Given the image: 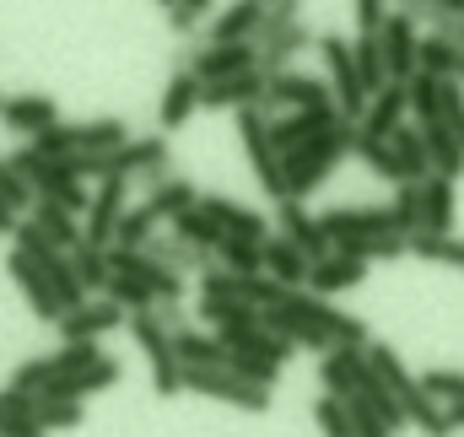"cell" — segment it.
<instances>
[{
    "instance_id": "cell-1",
    "label": "cell",
    "mask_w": 464,
    "mask_h": 437,
    "mask_svg": "<svg viewBox=\"0 0 464 437\" xmlns=\"http://www.w3.org/2000/svg\"><path fill=\"white\" fill-rule=\"evenodd\" d=\"M367 367L378 373V384L400 400V411H405V422L416 427V432H427V437H449L454 432V422H449V411L421 389V378L400 362V351L394 345H383V340H367Z\"/></svg>"
},
{
    "instance_id": "cell-2",
    "label": "cell",
    "mask_w": 464,
    "mask_h": 437,
    "mask_svg": "<svg viewBox=\"0 0 464 437\" xmlns=\"http://www.w3.org/2000/svg\"><path fill=\"white\" fill-rule=\"evenodd\" d=\"M351 141H356V124H335L330 135H319V141H308V146H297V151H286L281 157V173H286V200H308L330 173H335V162L351 157Z\"/></svg>"
},
{
    "instance_id": "cell-3",
    "label": "cell",
    "mask_w": 464,
    "mask_h": 437,
    "mask_svg": "<svg viewBox=\"0 0 464 437\" xmlns=\"http://www.w3.org/2000/svg\"><path fill=\"white\" fill-rule=\"evenodd\" d=\"M11 238H16V254H27V259L38 265V276L49 281V292L60 297V308H65V314L87 303V286H82V276H76V265H71V254H65V248H54V243H49V238H44L27 217L11 227ZM65 314H60V319H65Z\"/></svg>"
},
{
    "instance_id": "cell-4",
    "label": "cell",
    "mask_w": 464,
    "mask_h": 437,
    "mask_svg": "<svg viewBox=\"0 0 464 437\" xmlns=\"http://www.w3.org/2000/svg\"><path fill=\"white\" fill-rule=\"evenodd\" d=\"M130 335H135V345H140V356H146V367H151V389H157L162 400L179 394V389H184V362H179V345H173L168 325H162L157 314H130Z\"/></svg>"
},
{
    "instance_id": "cell-5",
    "label": "cell",
    "mask_w": 464,
    "mask_h": 437,
    "mask_svg": "<svg viewBox=\"0 0 464 437\" xmlns=\"http://www.w3.org/2000/svg\"><path fill=\"white\" fill-rule=\"evenodd\" d=\"M237 141H243V157H248L259 189L281 206V200H286V173H281V151H276V141H270V119L259 109H237Z\"/></svg>"
},
{
    "instance_id": "cell-6",
    "label": "cell",
    "mask_w": 464,
    "mask_h": 437,
    "mask_svg": "<svg viewBox=\"0 0 464 437\" xmlns=\"http://www.w3.org/2000/svg\"><path fill=\"white\" fill-rule=\"evenodd\" d=\"M319 54H324V65H330V92H335L341 119H346V124H362V113H367V87H362V76H356L351 38H341V33H319Z\"/></svg>"
},
{
    "instance_id": "cell-7",
    "label": "cell",
    "mask_w": 464,
    "mask_h": 437,
    "mask_svg": "<svg viewBox=\"0 0 464 437\" xmlns=\"http://www.w3.org/2000/svg\"><path fill=\"white\" fill-rule=\"evenodd\" d=\"M184 389H189V394H206V400H227V405L254 411V416L270 411V389L237 378L232 367H184Z\"/></svg>"
},
{
    "instance_id": "cell-8",
    "label": "cell",
    "mask_w": 464,
    "mask_h": 437,
    "mask_svg": "<svg viewBox=\"0 0 464 437\" xmlns=\"http://www.w3.org/2000/svg\"><path fill=\"white\" fill-rule=\"evenodd\" d=\"M200 297H222V303H248V308H276L281 297H286V286L281 281H270V276H237V270H222V265H211L206 276H200Z\"/></svg>"
},
{
    "instance_id": "cell-9",
    "label": "cell",
    "mask_w": 464,
    "mask_h": 437,
    "mask_svg": "<svg viewBox=\"0 0 464 437\" xmlns=\"http://www.w3.org/2000/svg\"><path fill=\"white\" fill-rule=\"evenodd\" d=\"M130 179H98V189H92V206H87V227H82V243H92V248H114V232H119V217L130 211Z\"/></svg>"
},
{
    "instance_id": "cell-10",
    "label": "cell",
    "mask_w": 464,
    "mask_h": 437,
    "mask_svg": "<svg viewBox=\"0 0 464 437\" xmlns=\"http://www.w3.org/2000/svg\"><path fill=\"white\" fill-rule=\"evenodd\" d=\"M324 103H335L330 82H319V76H303V71H281V76H270V82H265L259 113L270 119L276 109H324Z\"/></svg>"
},
{
    "instance_id": "cell-11",
    "label": "cell",
    "mask_w": 464,
    "mask_h": 437,
    "mask_svg": "<svg viewBox=\"0 0 464 437\" xmlns=\"http://www.w3.org/2000/svg\"><path fill=\"white\" fill-rule=\"evenodd\" d=\"M109 265H114L119 276H135V281H140L157 303H168V308L184 297V276H179V270H168V265H157V259H151V254H140V248H109Z\"/></svg>"
},
{
    "instance_id": "cell-12",
    "label": "cell",
    "mask_w": 464,
    "mask_h": 437,
    "mask_svg": "<svg viewBox=\"0 0 464 437\" xmlns=\"http://www.w3.org/2000/svg\"><path fill=\"white\" fill-rule=\"evenodd\" d=\"M335 124H346L335 103H324V109H292L286 119H270V141H276V151L286 157V151H297V146H308V141L330 135Z\"/></svg>"
},
{
    "instance_id": "cell-13",
    "label": "cell",
    "mask_w": 464,
    "mask_h": 437,
    "mask_svg": "<svg viewBox=\"0 0 464 437\" xmlns=\"http://www.w3.org/2000/svg\"><path fill=\"white\" fill-rule=\"evenodd\" d=\"M378 44H383V65H389V82H411V76L421 71V65H416V54H421V27H416L411 16L389 11V22H383Z\"/></svg>"
},
{
    "instance_id": "cell-14",
    "label": "cell",
    "mask_w": 464,
    "mask_h": 437,
    "mask_svg": "<svg viewBox=\"0 0 464 437\" xmlns=\"http://www.w3.org/2000/svg\"><path fill=\"white\" fill-rule=\"evenodd\" d=\"M367 378H372V367H367V345H330V351L319 356V384H324V394H335V400L356 394Z\"/></svg>"
},
{
    "instance_id": "cell-15",
    "label": "cell",
    "mask_w": 464,
    "mask_h": 437,
    "mask_svg": "<svg viewBox=\"0 0 464 437\" xmlns=\"http://www.w3.org/2000/svg\"><path fill=\"white\" fill-rule=\"evenodd\" d=\"M276 232H281L286 243H297L308 259H324V254L335 248V243H330V232L319 227V217H314L303 200H281V206H276Z\"/></svg>"
},
{
    "instance_id": "cell-16",
    "label": "cell",
    "mask_w": 464,
    "mask_h": 437,
    "mask_svg": "<svg viewBox=\"0 0 464 437\" xmlns=\"http://www.w3.org/2000/svg\"><path fill=\"white\" fill-rule=\"evenodd\" d=\"M130 325V314L109 303V297H87L82 308H71L65 319H60V335H65V345H76V340H103L109 329Z\"/></svg>"
},
{
    "instance_id": "cell-17",
    "label": "cell",
    "mask_w": 464,
    "mask_h": 437,
    "mask_svg": "<svg viewBox=\"0 0 464 437\" xmlns=\"http://www.w3.org/2000/svg\"><path fill=\"white\" fill-rule=\"evenodd\" d=\"M200 314H206V325L211 335L222 340V345H243L248 335H259V308H248V303H222V297H200Z\"/></svg>"
},
{
    "instance_id": "cell-18",
    "label": "cell",
    "mask_w": 464,
    "mask_h": 437,
    "mask_svg": "<svg viewBox=\"0 0 464 437\" xmlns=\"http://www.w3.org/2000/svg\"><path fill=\"white\" fill-rule=\"evenodd\" d=\"M405 113H411V92H405V82H389L383 92H372L367 98V113H362V135H372V141H389L400 124H405Z\"/></svg>"
},
{
    "instance_id": "cell-19",
    "label": "cell",
    "mask_w": 464,
    "mask_h": 437,
    "mask_svg": "<svg viewBox=\"0 0 464 437\" xmlns=\"http://www.w3.org/2000/svg\"><path fill=\"white\" fill-rule=\"evenodd\" d=\"M454 221H459V189H454V179L432 173V179L421 184V232L449 238V232H454Z\"/></svg>"
},
{
    "instance_id": "cell-20",
    "label": "cell",
    "mask_w": 464,
    "mask_h": 437,
    "mask_svg": "<svg viewBox=\"0 0 464 437\" xmlns=\"http://www.w3.org/2000/svg\"><path fill=\"white\" fill-rule=\"evenodd\" d=\"M362 281H367V265L351 259V254H341V248H330V254L314 259V270H308V292H319V297L351 292V286H362Z\"/></svg>"
},
{
    "instance_id": "cell-21",
    "label": "cell",
    "mask_w": 464,
    "mask_h": 437,
    "mask_svg": "<svg viewBox=\"0 0 464 437\" xmlns=\"http://www.w3.org/2000/svg\"><path fill=\"white\" fill-rule=\"evenodd\" d=\"M265 27V0H232L222 16H211L206 44H254Z\"/></svg>"
},
{
    "instance_id": "cell-22",
    "label": "cell",
    "mask_w": 464,
    "mask_h": 437,
    "mask_svg": "<svg viewBox=\"0 0 464 437\" xmlns=\"http://www.w3.org/2000/svg\"><path fill=\"white\" fill-rule=\"evenodd\" d=\"M200 211L222 221V232H232V238H254V243H265L270 227H276L270 217H259L254 206H237V200H227V195H200Z\"/></svg>"
},
{
    "instance_id": "cell-23",
    "label": "cell",
    "mask_w": 464,
    "mask_h": 437,
    "mask_svg": "<svg viewBox=\"0 0 464 437\" xmlns=\"http://www.w3.org/2000/svg\"><path fill=\"white\" fill-rule=\"evenodd\" d=\"M16 135H44V130H54L60 124V103L49 98V92H22V98H5V113H0Z\"/></svg>"
},
{
    "instance_id": "cell-24",
    "label": "cell",
    "mask_w": 464,
    "mask_h": 437,
    "mask_svg": "<svg viewBox=\"0 0 464 437\" xmlns=\"http://www.w3.org/2000/svg\"><path fill=\"white\" fill-rule=\"evenodd\" d=\"M308 270H314V259H308L297 243H286L281 232L265 238V276H270V281H281L286 292H303V286H308Z\"/></svg>"
},
{
    "instance_id": "cell-25",
    "label": "cell",
    "mask_w": 464,
    "mask_h": 437,
    "mask_svg": "<svg viewBox=\"0 0 464 437\" xmlns=\"http://www.w3.org/2000/svg\"><path fill=\"white\" fill-rule=\"evenodd\" d=\"M5 270H11V281H16V292L27 297V308H33L38 319H54V325H60V314H65V308H60V297L49 292V281L38 276V265H33L27 254H16V248H11V259H5Z\"/></svg>"
},
{
    "instance_id": "cell-26",
    "label": "cell",
    "mask_w": 464,
    "mask_h": 437,
    "mask_svg": "<svg viewBox=\"0 0 464 437\" xmlns=\"http://www.w3.org/2000/svg\"><path fill=\"white\" fill-rule=\"evenodd\" d=\"M265 98V76L259 71H243V76H227V82H206L200 87V109H259Z\"/></svg>"
},
{
    "instance_id": "cell-27",
    "label": "cell",
    "mask_w": 464,
    "mask_h": 437,
    "mask_svg": "<svg viewBox=\"0 0 464 437\" xmlns=\"http://www.w3.org/2000/svg\"><path fill=\"white\" fill-rule=\"evenodd\" d=\"M114 384H119V362H114V356H103V362H92V367H82V373L54 378V384H49V389H38V394H49V400H87V394L114 389Z\"/></svg>"
},
{
    "instance_id": "cell-28",
    "label": "cell",
    "mask_w": 464,
    "mask_h": 437,
    "mask_svg": "<svg viewBox=\"0 0 464 437\" xmlns=\"http://www.w3.org/2000/svg\"><path fill=\"white\" fill-rule=\"evenodd\" d=\"M195 109H200V76H195V71H173L168 87H162V103H157L162 130H179Z\"/></svg>"
},
{
    "instance_id": "cell-29",
    "label": "cell",
    "mask_w": 464,
    "mask_h": 437,
    "mask_svg": "<svg viewBox=\"0 0 464 437\" xmlns=\"http://www.w3.org/2000/svg\"><path fill=\"white\" fill-rule=\"evenodd\" d=\"M27 221H33L54 248H65V254H76V248H82V217H71V211H60V206H49V200H33Z\"/></svg>"
},
{
    "instance_id": "cell-30",
    "label": "cell",
    "mask_w": 464,
    "mask_h": 437,
    "mask_svg": "<svg viewBox=\"0 0 464 437\" xmlns=\"http://www.w3.org/2000/svg\"><path fill=\"white\" fill-rule=\"evenodd\" d=\"M416 130H421V141H427L432 173H443V179H454V184H459V173H464V146L454 141V130H449L443 119H432V124H416Z\"/></svg>"
},
{
    "instance_id": "cell-31",
    "label": "cell",
    "mask_w": 464,
    "mask_h": 437,
    "mask_svg": "<svg viewBox=\"0 0 464 437\" xmlns=\"http://www.w3.org/2000/svg\"><path fill=\"white\" fill-rule=\"evenodd\" d=\"M173 345H179V362L184 367H232V351L211 329H179Z\"/></svg>"
},
{
    "instance_id": "cell-32",
    "label": "cell",
    "mask_w": 464,
    "mask_h": 437,
    "mask_svg": "<svg viewBox=\"0 0 464 437\" xmlns=\"http://www.w3.org/2000/svg\"><path fill=\"white\" fill-rule=\"evenodd\" d=\"M0 437H44V422L33 411V394L0 389Z\"/></svg>"
},
{
    "instance_id": "cell-33",
    "label": "cell",
    "mask_w": 464,
    "mask_h": 437,
    "mask_svg": "<svg viewBox=\"0 0 464 437\" xmlns=\"http://www.w3.org/2000/svg\"><path fill=\"white\" fill-rule=\"evenodd\" d=\"M146 206H151V217H157V221H179L184 211H195V206H200V189H195L189 179H168V184L146 189Z\"/></svg>"
},
{
    "instance_id": "cell-34",
    "label": "cell",
    "mask_w": 464,
    "mask_h": 437,
    "mask_svg": "<svg viewBox=\"0 0 464 437\" xmlns=\"http://www.w3.org/2000/svg\"><path fill=\"white\" fill-rule=\"evenodd\" d=\"M351 60H356V76H362L367 98L389 87V65H383V44H378V33H356V38H351Z\"/></svg>"
},
{
    "instance_id": "cell-35",
    "label": "cell",
    "mask_w": 464,
    "mask_h": 437,
    "mask_svg": "<svg viewBox=\"0 0 464 437\" xmlns=\"http://www.w3.org/2000/svg\"><path fill=\"white\" fill-rule=\"evenodd\" d=\"M389 146H394V157H400V168H405L411 184H427V179H432V157H427V141H421L416 124H400V130L389 135Z\"/></svg>"
},
{
    "instance_id": "cell-36",
    "label": "cell",
    "mask_w": 464,
    "mask_h": 437,
    "mask_svg": "<svg viewBox=\"0 0 464 437\" xmlns=\"http://www.w3.org/2000/svg\"><path fill=\"white\" fill-rule=\"evenodd\" d=\"M351 157H362V168H367V173H378V179H389L394 189H400V184H411L389 141H372V135H362V130H356V141H351Z\"/></svg>"
},
{
    "instance_id": "cell-37",
    "label": "cell",
    "mask_w": 464,
    "mask_h": 437,
    "mask_svg": "<svg viewBox=\"0 0 464 437\" xmlns=\"http://www.w3.org/2000/svg\"><path fill=\"white\" fill-rule=\"evenodd\" d=\"M416 65H421V76H438V82H459V65L464 54L449 44V38H438V33H421V54H416Z\"/></svg>"
},
{
    "instance_id": "cell-38",
    "label": "cell",
    "mask_w": 464,
    "mask_h": 437,
    "mask_svg": "<svg viewBox=\"0 0 464 437\" xmlns=\"http://www.w3.org/2000/svg\"><path fill=\"white\" fill-rule=\"evenodd\" d=\"M411 254H416V259H427V265L464 270V238H459V232H449V238H438V232H416V238H411Z\"/></svg>"
},
{
    "instance_id": "cell-39",
    "label": "cell",
    "mask_w": 464,
    "mask_h": 437,
    "mask_svg": "<svg viewBox=\"0 0 464 437\" xmlns=\"http://www.w3.org/2000/svg\"><path fill=\"white\" fill-rule=\"evenodd\" d=\"M217 259H222V270H237V276H265V243H254V238H222L217 243Z\"/></svg>"
},
{
    "instance_id": "cell-40",
    "label": "cell",
    "mask_w": 464,
    "mask_h": 437,
    "mask_svg": "<svg viewBox=\"0 0 464 437\" xmlns=\"http://www.w3.org/2000/svg\"><path fill=\"white\" fill-rule=\"evenodd\" d=\"M71 265H76V276H82V286L87 292H109V281H114V265H109V248H92V243H82L76 254H71Z\"/></svg>"
},
{
    "instance_id": "cell-41",
    "label": "cell",
    "mask_w": 464,
    "mask_h": 437,
    "mask_svg": "<svg viewBox=\"0 0 464 437\" xmlns=\"http://www.w3.org/2000/svg\"><path fill=\"white\" fill-rule=\"evenodd\" d=\"M405 92H411V119L416 124H432V119H443V82L438 76H411L405 82Z\"/></svg>"
},
{
    "instance_id": "cell-42",
    "label": "cell",
    "mask_w": 464,
    "mask_h": 437,
    "mask_svg": "<svg viewBox=\"0 0 464 437\" xmlns=\"http://www.w3.org/2000/svg\"><path fill=\"white\" fill-rule=\"evenodd\" d=\"M168 227H173V238H184V243H195V248H211V254H217V243L227 238V232H222V221L206 217L200 206H195V211H184L179 221H168Z\"/></svg>"
},
{
    "instance_id": "cell-43",
    "label": "cell",
    "mask_w": 464,
    "mask_h": 437,
    "mask_svg": "<svg viewBox=\"0 0 464 437\" xmlns=\"http://www.w3.org/2000/svg\"><path fill=\"white\" fill-rule=\"evenodd\" d=\"M157 238V217H151V206L140 200V206H130L124 217H119V232H114V248H146Z\"/></svg>"
},
{
    "instance_id": "cell-44",
    "label": "cell",
    "mask_w": 464,
    "mask_h": 437,
    "mask_svg": "<svg viewBox=\"0 0 464 437\" xmlns=\"http://www.w3.org/2000/svg\"><path fill=\"white\" fill-rule=\"evenodd\" d=\"M33 411H38L44 432H76V427H82V400H49V394H33Z\"/></svg>"
},
{
    "instance_id": "cell-45",
    "label": "cell",
    "mask_w": 464,
    "mask_h": 437,
    "mask_svg": "<svg viewBox=\"0 0 464 437\" xmlns=\"http://www.w3.org/2000/svg\"><path fill=\"white\" fill-rule=\"evenodd\" d=\"M389 217H394L400 238H416L421 232V184H400L394 200H389Z\"/></svg>"
},
{
    "instance_id": "cell-46",
    "label": "cell",
    "mask_w": 464,
    "mask_h": 437,
    "mask_svg": "<svg viewBox=\"0 0 464 437\" xmlns=\"http://www.w3.org/2000/svg\"><path fill=\"white\" fill-rule=\"evenodd\" d=\"M103 297L119 303V308H130V314H151V308H157V297H151L135 276H119V270H114V281H109V292H103Z\"/></svg>"
},
{
    "instance_id": "cell-47",
    "label": "cell",
    "mask_w": 464,
    "mask_h": 437,
    "mask_svg": "<svg viewBox=\"0 0 464 437\" xmlns=\"http://www.w3.org/2000/svg\"><path fill=\"white\" fill-rule=\"evenodd\" d=\"M314 427L324 437H356V427H351V416H346V400H335V394L314 400Z\"/></svg>"
},
{
    "instance_id": "cell-48",
    "label": "cell",
    "mask_w": 464,
    "mask_h": 437,
    "mask_svg": "<svg viewBox=\"0 0 464 437\" xmlns=\"http://www.w3.org/2000/svg\"><path fill=\"white\" fill-rule=\"evenodd\" d=\"M0 200H5L16 217H27V211H33V200H38V195H33V184H27L5 157H0Z\"/></svg>"
},
{
    "instance_id": "cell-49",
    "label": "cell",
    "mask_w": 464,
    "mask_h": 437,
    "mask_svg": "<svg viewBox=\"0 0 464 437\" xmlns=\"http://www.w3.org/2000/svg\"><path fill=\"white\" fill-rule=\"evenodd\" d=\"M232 373L248 378V384H259V389H276L281 384V367L265 362V356H254V351H232Z\"/></svg>"
},
{
    "instance_id": "cell-50",
    "label": "cell",
    "mask_w": 464,
    "mask_h": 437,
    "mask_svg": "<svg viewBox=\"0 0 464 437\" xmlns=\"http://www.w3.org/2000/svg\"><path fill=\"white\" fill-rule=\"evenodd\" d=\"M421 389L443 405H464V373H454V367H432V373H421Z\"/></svg>"
},
{
    "instance_id": "cell-51",
    "label": "cell",
    "mask_w": 464,
    "mask_h": 437,
    "mask_svg": "<svg viewBox=\"0 0 464 437\" xmlns=\"http://www.w3.org/2000/svg\"><path fill=\"white\" fill-rule=\"evenodd\" d=\"M292 22H303V0H270L265 5V27H259V38H276L281 27H292ZM254 38V44H259Z\"/></svg>"
},
{
    "instance_id": "cell-52",
    "label": "cell",
    "mask_w": 464,
    "mask_h": 437,
    "mask_svg": "<svg viewBox=\"0 0 464 437\" xmlns=\"http://www.w3.org/2000/svg\"><path fill=\"white\" fill-rule=\"evenodd\" d=\"M443 124L454 130V141L464 146V82H443Z\"/></svg>"
},
{
    "instance_id": "cell-53",
    "label": "cell",
    "mask_w": 464,
    "mask_h": 437,
    "mask_svg": "<svg viewBox=\"0 0 464 437\" xmlns=\"http://www.w3.org/2000/svg\"><path fill=\"white\" fill-rule=\"evenodd\" d=\"M351 11H356V33H383V22H389V0H351Z\"/></svg>"
},
{
    "instance_id": "cell-54",
    "label": "cell",
    "mask_w": 464,
    "mask_h": 437,
    "mask_svg": "<svg viewBox=\"0 0 464 437\" xmlns=\"http://www.w3.org/2000/svg\"><path fill=\"white\" fill-rule=\"evenodd\" d=\"M168 27H173L179 38H189V33L200 27V16H195V11H184V5H168Z\"/></svg>"
},
{
    "instance_id": "cell-55",
    "label": "cell",
    "mask_w": 464,
    "mask_h": 437,
    "mask_svg": "<svg viewBox=\"0 0 464 437\" xmlns=\"http://www.w3.org/2000/svg\"><path fill=\"white\" fill-rule=\"evenodd\" d=\"M16 221H22V217H16V211H11V206H5V200H0V232H11V227H16Z\"/></svg>"
},
{
    "instance_id": "cell-56",
    "label": "cell",
    "mask_w": 464,
    "mask_h": 437,
    "mask_svg": "<svg viewBox=\"0 0 464 437\" xmlns=\"http://www.w3.org/2000/svg\"><path fill=\"white\" fill-rule=\"evenodd\" d=\"M173 5H184V11H195V16H206V11H211V0H173Z\"/></svg>"
},
{
    "instance_id": "cell-57",
    "label": "cell",
    "mask_w": 464,
    "mask_h": 437,
    "mask_svg": "<svg viewBox=\"0 0 464 437\" xmlns=\"http://www.w3.org/2000/svg\"><path fill=\"white\" fill-rule=\"evenodd\" d=\"M449 422H454V432L464 427V405H449Z\"/></svg>"
},
{
    "instance_id": "cell-58",
    "label": "cell",
    "mask_w": 464,
    "mask_h": 437,
    "mask_svg": "<svg viewBox=\"0 0 464 437\" xmlns=\"http://www.w3.org/2000/svg\"><path fill=\"white\" fill-rule=\"evenodd\" d=\"M438 5H449V11H464V0H438Z\"/></svg>"
},
{
    "instance_id": "cell-59",
    "label": "cell",
    "mask_w": 464,
    "mask_h": 437,
    "mask_svg": "<svg viewBox=\"0 0 464 437\" xmlns=\"http://www.w3.org/2000/svg\"><path fill=\"white\" fill-rule=\"evenodd\" d=\"M157 5H162V11H168V5H173V0H157Z\"/></svg>"
},
{
    "instance_id": "cell-60",
    "label": "cell",
    "mask_w": 464,
    "mask_h": 437,
    "mask_svg": "<svg viewBox=\"0 0 464 437\" xmlns=\"http://www.w3.org/2000/svg\"><path fill=\"white\" fill-rule=\"evenodd\" d=\"M0 113H5V98H0Z\"/></svg>"
},
{
    "instance_id": "cell-61",
    "label": "cell",
    "mask_w": 464,
    "mask_h": 437,
    "mask_svg": "<svg viewBox=\"0 0 464 437\" xmlns=\"http://www.w3.org/2000/svg\"><path fill=\"white\" fill-rule=\"evenodd\" d=\"M459 82H464V65H459Z\"/></svg>"
},
{
    "instance_id": "cell-62",
    "label": "cell",
    "mask_w": 464,
    "mask_h": 437,
    "mask_svg": "<svg viewBox=\"0 0 464 437\" xmlns=\"http://www.w3.org/2000/svg\"><path fill=\"white\" fill-rule=\"evenodd\" d=\"M265 5H270V0H265Z\"/></svg>"
}]
</instances>
